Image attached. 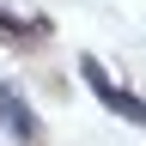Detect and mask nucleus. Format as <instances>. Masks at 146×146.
Segmentation results:
<instances>
[{
	"label": "nucleus",
	"instance_id": "obj_1",
	"mask_svg": "<svg viewBox=\"0 0 146 146\" xmlns=\"http://www.w3.org/2000/svg\"><path fill=\"white\" fill-rule=\"evenodd\" d=\"M85 79H91V91H98L110 110H122V116H134V122L146 128V104H140V98H128V91H116V85L104 79V67H98V61H85Z\"/></svg>",
	"mask_w": 146,
	"mask_h": 146
},
{
	"label": "nucleus",
	"instance_id": "obj_2",
	"mask_svg": "<svg viewBox=\"0 0 146 146\" xmlns=\"http://www.w3.org/2000/svg\"><path fill=\"white\" fill-rule=\"evenodd\" d=\"M0 116H6V128H12V134H36V128H31V110L25 104H18V91H6V85H0Z\"/></svg>",
	"mask_w": 146,
	"mask_h": 146
}]
</instances>
